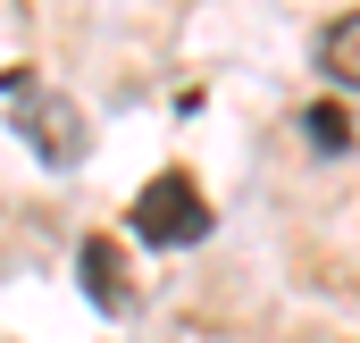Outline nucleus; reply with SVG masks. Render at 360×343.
Returning a JSON list of instances; mask_svg holds the SVG:
<instances>
[{"label":"nucleus","mask_w":360,"mask_h":343,"mask_svg":"<svg viewBox=\"0 0 360 343\" xmlns=\"http://www.w3.org/2000/svg\"><path fill=\"white\" fill-rule=\"evenodd\" d=\"M8 101H17V134H25L42 160H59V168H76V160H84V126H76V101H59V92L42 101L25 67L8 76Z\"/></svg>","instance_id":"nucleus-2"},{"label":"nucleus","mask_w":360,"mask_h":343,"mask_svg":"<svg viewBox=\"0 0 360 343\" xmlns=\"http://www.w3.org/2000/svg\"><path fill=\"white\" fill-rule=\"evenodd\" d=\"M319 76L335 92H360V8L327 17V34H319Z\"/></svg>","instance_id":"nucleus-4"},{"label":"nucleus","mask_w":360,"mask_h":343,"mask_svg":"<svg viewBox=\"0 0 360 343\" xmlns=\"http://www.w3.org/2000/svg\"><path fill=\"white\" fill-rule=\"evenodd\" d=\"M126 226H134L143 252H184V243L210 235V201H201V184H193L184 168H168V176H151V184L134 193Z\"/></svg>","instance_id":"nucleus-1"},{"label":"nucleus","mask_w":360,"mask_h":343,"mask_svg":"<svg viewBox=\"0 0 360 343\" xmlns=\"http://www.w3.org/2000/svg\"><path fill=\"white\" fill-rule=\"evenodd\" d=\"M302 134H310L319 160H344V151H352V109H344V101H310V109H302Z\"/></svg>","instance_id":"nucleus-5"},{"label":"nucleus","mask_w":360,"mask_h":343,"mask_svg":"<svg viewBox=\"0 0 360 343\" xmlns=\"http://www.w3.org/2000/svg\"><path fill=\"white\" fill-rule=\"evenodd\" d=\"M76 276H84V302L101 318H126V310H134V276H126V259H117L109 235H84V243H76Z\"/></svg>","instance_id":"nucleus-3"}]
</instances>
